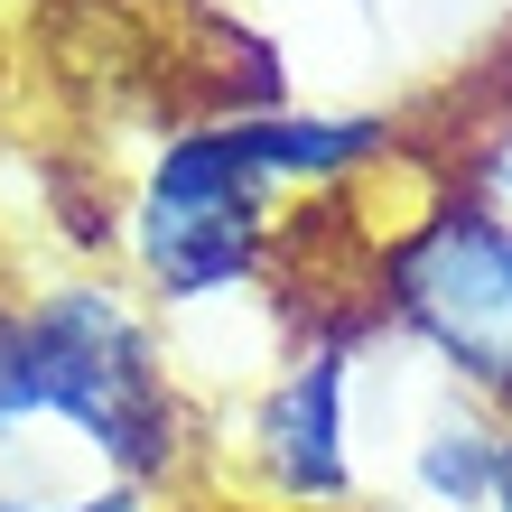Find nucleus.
<instances>
[{
  "mask_svg": "<svg viewBox=\"0 0 512 512\" xmlns=\"http://www.w3.org/2000/svg\"><path fill=\"white\" fill-rule=\"evenodd\" d=\"M10 308H19L28 382H38V438L56 429L103 475L159 494L187 466V410H177V373H168L149 308L122 298L112 280H94V270L47 280Z\"/></svg>",
  "mask_w": 512,
  "mask_h": 512,
  "instance_id": "nucleus-1",
  "label": "nucleus"
},
{
  "mask_svg": "<svg viewBox=\"0 0 512 512\" xmlns=\"http://www.w3.org/2000/svg\"><path fill=\"white\" fill-rule=\"evenodd\" d=\"M270 168L252 159L243 122H205L177 131L140 177L131 205V270L149 289V308H215V298H243L270 261Z\"/></svg>",
  "mask_w": 512,
  "mask_h": 512,
  "instance_id": "nucleus-2",
  "label": "nucleus"
},
{
  "mask_svg": "<svg viewBox=\"0 0 512 512\" xmlns=\"http://www.w3.org/2000/svg\"><path fill=\"white\" fill-rule=\"evenodd\" d=\"M382 317L485 410H512V215L485 196L429 205L382 252Z\"/></svg>",
  "mask_w": 512,
  "mask_h": 512,
  "instance_id": "nucleus-3",
  "label": "nucleus"
},
{
  "mask_svg": "<svg viewBox=\"0 0 512 512\" xmlns=\"http://www.w3.org/2000/svg\"><path fill=\"white\" fill-rule=\"evenodd\" d=\"M354 345L364 326H317L289 354V373L252 401V466L280 503H345L354 494Z\"/></svg>",
  "mask_w": 512,
  "mask_h": 512,
  "instance_id": "nucleus-4",
  "label": "nucleus"
},
{
  "mask_svg": "<svg viewBox=\"0 0 512 512\" xmlns=\"http://www.w3.org/2000/svg\"><path fill=\"white\" fill-rule=\"evenodd\" d=\"M503 429H512L503 410H485L475 391H447V401L410 429V494L429 512H494Z\"/></svg>",
  "mask_w": 512,
  "mask_h": 512,
  "instance_id": "nucleus-5",
  "label": "nucleus"
},
{
  "mask_svg": "<svg viewBox=\"0 0 512 512\" xmlns=\"http://www.w3.org/2000/svg\"><path fill=\"white\" fill-rule=\"evenodd\" d=\"M0 512H149V494L122 485V475H103L94 494H84V485H56V494H10V485H0Z\"/></svg>",
  "mask_w": 512,
  "mask_h": 512,
  "instance_id": "nucleus-6",
  "label": "nucleus"
},
{
  "mask_svg": "<svg viewBox=\"0 0 512 512\" xmlns=\"http://www.w3.org/2000/svg\"><path fill=\"white\" fill-rule=\"evenodd\" d=\"M494 512H512V429H503V457H494Z\"/></svg>",
  "mask_w": 512,
  "mask_h": 512,
  "instance_id": "nucleus-7",
  "label": "nucleus"
}]
</instances>
